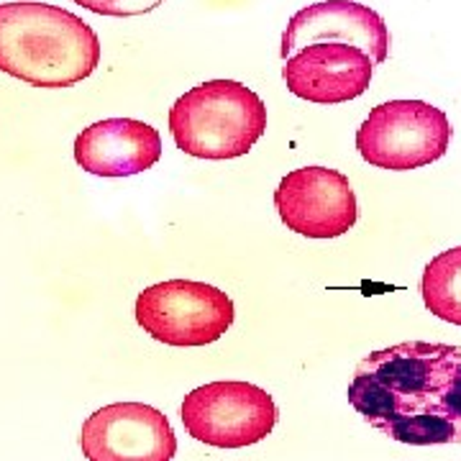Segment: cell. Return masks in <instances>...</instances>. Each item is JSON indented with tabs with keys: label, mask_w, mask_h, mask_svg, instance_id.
<instances>
[{
	"label": "cell",
	"mask_w": 461,
	"mask_h": 461,
	"mask_svg": "<svg viewBox=\"0 0 461 461\" xmlns=\"http://www.w3.org/2000/svg\"><path fill=\"white\" fill-rule=\"evenodd\" d=\"M321 41L359 47L375 65H382L390 54V32L384 18L354 0H323L297 11L282 33V59Z\"/></svg>",
	"instance_id": "obj_10"
},
{
	"label": "cell",
	"mask_w": 461,
	"mask_h": 461,
	"mask_svg": "<svg viewBox=\"0 0 461 461\" xmlns=\"http://www.w3.org/2000/svg\"><path fill=\"white\" fill-rule=\"evenodd\" d=\"M169 131L177 149L198 159H236L267 131L264 100L236 80H211L175 100Z\"/></svg>",
	"instance_id": "obj_3"
},
{
	"label": "cell",
	"mask_w": 461,
	"mask_h": 461,
	"mask_svg": "<svg viewBox=\"0 0 461 461\" xmlns=\"http://www.w3.org/2000/svg\"><path fill=\"white\" fill-rule=\"evenodd\" d=\"M162 136L136 118H103L75 139V162L98 177H131L159 162Z\"/></svg>",
	"instance_id": "obj_11"
},
{
	"label": "cell",
	"mask_w": 461,
	"mask_h": 461,
	"mask_svg": "<svg viewBox=\"0 0 461 461\" xmlns=\"http://www.w3.org/2000/svg\"><path fill=\"white\" fill-rule=\"evenodd\" d=\"M180 418L185 430L200 444L247 448L272 433L280 412L275 397L262 387L241 379H221L185 395Z\"/></svg>",
	"instance_id": "obj_5"
},
{
	"label": "cell",
	"mask_w": 461,
	"mask_h": 461,
	"mask_svg": "<svg viewBox=\"0 0 461 461\" xmlns=\"http://www.w3.org/2000/svg\"><path fill=\"white\" fill-rule=\"evenodd\" d=\"M100 65L98 33L50 3H0V72L33 87H72Z\"/></svg>",
	"instance_id": "obj_2"
},
{
	"label": "cell",
	"mask_w": 461,
	"mask_h": 461,
	"mask_svg": "<svg viewBox=\"0 0 461 461\" xmlns=\"http://www.w3.org/2000/svg\"><path fill=\"white\" fill-rule=\"evenodd\" d=\"M372 57L351 44L321 41L290 54L282 67L287 90L297 98L336 105L359 98L372 83Z\"/></svg>",
	"instance_id": "obj_9"
},
{
	"label": "cell",
	"mask_w": 461,
	"mask_h": 461,
	"mask_svg": "<svg viewBox=\"0 0 461 461\" xmlns=\"http://www.w3.org/2000/svg\"><path fill=\"white\" fill-rule=\"evenodd\" d=\"M136 323L167 346H208L233 326L236 308L223 290L195 280H167L136 297Z\"/></svg>",
	"instance_id": "obj_6"
},
{
	"label": "cell",
	"mask_w": 461,
	"mask_h": 461,
	"mask_svg": "<svg viewBox=\"0 0 461 461\" xmlns=\"http://www.w3.org/2000/svg\"><path fill=\"white\" fill-rule=\"evenodd\" d=\"M72 3L83 5L85 11L98 14V16L129 18L151 14V11H157L165 0H72Z\"/></svg>",
	"instance_id": "obj_13"
},
{
	"label": "cell",
	"mask_w": 461,
	"mask_h": 461,
	"mask_svg": "<svg viewBox=\"0 0 461 461\" xmlns=\"http://www.w3.org/2000/svg\"><path fill=\"white\" fill-rule=\"evenodd\" d=\"M420 295L436 318L461 326V247L441 251L426 264Z\"/></svg>",
	"instance_id": "obj_12"
},
{
	"label": "cell",
	"mask_w": 461,
	"mask_h": 461,
	"mask_svg": "<svg viewBox=\"0 0 461 461\" xmlns=\"http://www.w3.org/2000/svg\"><path fill=\"white\" fill-rule=\"evenodd\" d=\"M275 208L287 229L308 239H339L359 218L351 182L329 167L287 172L275 190Z\"/></svg>",
	"instance_id": "obj_7"
},
{
	"label": "cell",
	"mask_w": 461,
	"mask_h": 461,
	"mask_svg": "<svg viewBox=\"0 0 461 461\" xmlns=\"http://www.w3.org/2000/svg\"><path fill=\"white\" fill-rule=\"evenodd\" d=\"M80 448L87 461H172L177 436L162 411L144 402H111L87 415Z\"/></svg>",
	"instance_id": "obj_8"
},
{
	"label": "cell",
	"mask_w": 461,
	"mask_h": 461,
	"mask_svg": "<svg viewBox=\"0 0 461 461\" xmlns=\"http://www.w3.org/2000/svg\"><path fill=\"white\" fill-rule=\"evenodd\" d=\"M448 115L426 100H390L372 108L359 131L357 149L364 162L390 172L433 165L451 147Z\"/></svg>",
	"instance_id": "obj_4"
},
{
	"label": "cell",
	"mask_w": 461,
	"mask_h": 461,
	"mask_svg": "<svg viewBox=\"0 0 461 461\" xmlns=\"http://www.w3.org/2000/svg\"><path fill=\"white\" fill-rule=\"evenodd\" d=\"M459 364V346L429 341L387 346L364 357L346 395L369 426L397 444H461V426L446 412Z\"/></svg>",
	"instance_id": "obj_1"
}]
</instances>
